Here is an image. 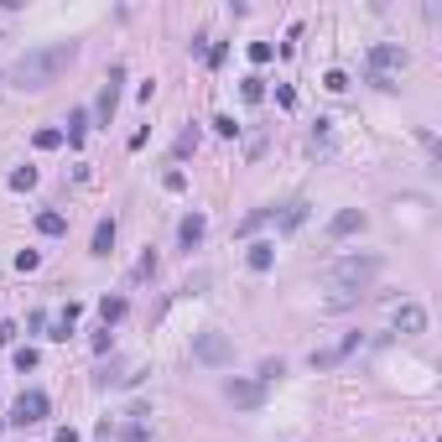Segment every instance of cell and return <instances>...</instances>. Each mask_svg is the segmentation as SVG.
I'll use <instances>...</instances> for the list:
<instances>
[{
    "label": "cell",
    "mask_w": 442,
    "mask_h": 442,
    "mask_svg": "<svg viewBox=\"0 0 442 442\" xmlns=\"http://www.w3.org/2000/svg\"><path fill=\"white\" fill-rule=\"evenodd\" d=\"M78 58V42H47V47H32V52H21L11 68V78L21 83V89H52V83L68 73V63Z\"/></svg>",
    "instance_id": "obj_1"
},
{
    "label": "cell",
    "mask_w": 442,
    "mask_h": 442,
    "mask_svg": "<svg viewBox=\"0 0 442 442\" xmlns=\"http://www.w3.org/2000/svg\"><path fill=\"white\" fill-rule=\"evenodd\" d=\"M375 271H380V255H344V260H333V266H328V281L338 286L333 307H349L354 297L375 281Z\"/></svg>",
    "instance_id": "obj_2"
},
{
    "label": "cell",
    "mask_w": 442,
    "mask_h": 442,
    "mask_svg": "<svg viewBox=\"0 0 442 442\" xmlns=\"http://www.w3.org/2000/svg\"><path fill=\"white\" fill-rule=\"evenodd\" d=\"M406 47H396V42H375L370 47V83L375 89H396V73L406 68Z\"/></svg>",
    "instance_id": "obj_3"
},
{
    "label": "cell",
    "mask_w": 442,
    "mask_h": 442,
    "mask_svg": "<svg viewBox=\"0 0 442 442\" xmlns=\"http://www.w3.org/2000/svg\"><path fill=\"white\" fill-rule=\"evenodd\" d=\"M47 411H52V401H47V390H21L16 396V406H11V421L16 427H36V421H47Z\"/></svg>",
    "instance_id": "obj_4"
},
{
    "label": "cell",
    "mask_w": 442,
    "mask_h": 442,
    "mask_svg": "<svg viewBox=\"0 0 442 442\" xmlns=\"http://www.w3.org/2000/svg\"><path fill=\"white\" fill-rule=\"evenodd\" d=\"M193 359L209 364V370H219V364L234 359V344L224 333H198V338H193Z\"/></svg>",
    "instance_id": "obj_5"
},
{
    "label": "cell",
    "mask_w": 442,
    "mask_h": 442,
    "mask_svg": "<svg viewBox=\"0 0 442 442\" xmlns=\"http://www.w3.org/2000/svg\"><path fill=\"white\" fill-rule=\"evenodd\" d=\"M359 344H364V333H349L344 344H333V349H313V370H338V364L359 349Z\"/></svg>",
    "instance_id": "obj_6"
},
{
    "label": "cell",
    "mask_w": 442,
    "mask_h": 442,
    "mask_svg": "<svg viewBox=\"0 0 442 442\" xmlns=\"http://www.w3.org/2000/svg\"><path fill=\"white\" fill-rule=\"evenodd\" d=\"M224 396H229L240 411H255L260 401H266V385H260V380H229V385H224Z\"/></svg>",
    "instance_id": "obj_7"
},
{
    "label": "cell",
    "mask_w": 442,
    "mask_h": 442,
    "mask_svg": "<svg viewBox=\"0 0 442 442\" xmlns=\"http://www.w3.org/2000/svg\"><path fill=\"white\" fill-rule=\"evenodd\" d=\"M120 83H125V63H115L109 68V78H105V89H99V120H115V105H120Z\"/></svg>",
    "instance_id": "obj_8"
},
{
    "label": "cell",
    "mask_w": 442,
    "mask_h": 442,
    "mask_svg": "<svg viewBox=\"0 0 442 442\" xmlns=\"http://www.w3.org/2000/svg\"><path fill=\"white\" fill-rule=\"evenodd\" d=\"M390 328H396V333H427V307L421 302H401L396 313H390Z\"/></svg>",
    "instance_id": "obj_9"
},
{
    "label": "cell",
    "mask_w": 442,
    "mask_h": 442,
    "mask_svg": "<svg viewBox=\"0 0 442 442\" xmlns=\"http://www.w3.org/2000/svg\"><path fill=\"white\" fill-rule=\"evenodd\" d=\"M364 209H344V213H333V219H328V240H349V234H359L364 229Z\"/></svg>",
    "instance_id": "obj_10"
},
{
    "label": "cell",
    "mask_w": 442,
    "mask_h": 442,
    "mask_svg": "<svg viewBox=\"0 0 442 442\" xmlns=\"http://www.w3.org/2000/svg\"><path fill=\"white\" fill-rule=\"evenodd\" d=\"M203 234H209V219H203V213H187V219L177 224V244H182V250H198Z\"/></svg>",
    "instance_id": "obj_11"
},
{
    "label": "cell",
    "mask_w": 442,
    "mask_h": 442,
    "mask_svg": "<svg viewBox=\"0 0 442 442\" xmlns=\"http://www.w3.org/2000/svg\"><path fill=\"white\" fill-rule=\"evenodd\" d=\"M109 250H115V219H99V224H94V240H89V255L105 260Z\"/></svg>",
    "instance_id": "obj_12"
},
{
    "label": "cell",
    "mask_w": 442,
    "mask_h": 442,
    "mask_svg": "<svg viewBox=\"0 0 442 442\" xmlns=\"http://www.w3.org/2000/svg\"><path fill=\"white\" fill-rule=\"evenodd\" d=\"M36 234H47V240H58V234H68V219H63L58 209H47V213H36Z\"/></svg>",
    "instance_id": "obj_13"
},
{
    "label": "cell",
    "mask_w": 442,
    "mask_h": 442,
    "mask_svg": "<svg viewBox=\"0 0 442 442\" xmlns=\"http://www.w3.org/2000/svg\"><path fill=\"white\" fill-rule=\"evenodd\" d=\"M244 260H250V271H271V260H276V244H266V240L250 244V255H244Z\"/></svg>",
    "instance_id": "obj_14"
},
{
    "label": "cell",
    "mask_w": 442,
    "mask_h": 442,
    "mask_svg": "<svg viewBox=\"0 0 442 442\" xmlns=\"http://www.w3.org/2000/svg\"><path fill=\"white\" fill-rule=\"evenodd\" d=\"M125 297H105V302H99V317H105V328H115L120 323V317H125Z\"/></svg>",
    "instance_id": "obj_15"
},
{
    "label": "cell",
    "mask_w": 442,
    "mask_h": 442,
    "mask_svg": "<svg viewBox=\"0 0 442 442\" xmlns=\"http://www.w3.org/2000/svg\"><path fill=\"white\" fill-rule=\"evenodd\" d=\"M240 99H244V105H260V99H266V78H255V73H250V78L240 83Z\"/></svg>",
    "instance_id": "obj_16"
},
{
    "label": "cell",
    "mask_w": 442,
    "mask_h": 442,
    "mask_svg": "<svg viewBox=\"0 0 442 442\" xmlns=\"http://www.w3.org/2000/svg\"><path fill=\"white\" fill-rule=\"evenodd\" d=\"M32 146H36V151H58V146H63V130H52V125H47V130H36V136H32Z\"/></svg>",
    "instance_id": "obj_17"
},
{
    "label": "cell",
    "mask_w": 442,
    "mask_h": 442,
    "mask_svg": "<svg viewBox=\"0 0 442 442\" xmlns=\"http://www.w3.org/2000/svg\"><path fill=\"white\" fill-rule=\"evenodd\" d=\"M83 130H89V109H73V115H68V140H73V146L83 140Z\"/></svg>",
    "instance_id": "obj_18"
},
{
    "label": "cell",
    "mask_w": 442,
    "mask_h": 442,
    "mask_svg": "<svg viewBox=\"0 0 442 442\" xmlns=\"http://www.w3.org/2000/svg\"><path fill=\"white\" fill-rule=\"evenodd\" d=\"M11 187H16V193H32V187H36V167H16V172H11Z\"/></svg>",
    "instance_id": "obj_19"
},
{
    "label": "cell",
    "mask_w": 442,
    "mask_h": 442,
    "mask_svg": "<svg viewBox=\"0 0 442 442\" xmlns=\"http://www.w3.org/2000/svg\"><path fill=\"white\" fill-rule=\"evenodd\" d=\"M271 219H276V209H255L250 219H240V234H255L260 224H271Z\"/></svg>",
    "instance_id": "obj_20"
},
{
    "label": "cell",
    "mask_w": 442,
    "mask_h": 442,
    "mask_svg": "<svg viewBox=\"0 0 442 442\" xmlns=\"http://www.w3.org/2000/svg\"><path fill=\"white\" fill-rule=\"evenodd\" d=\"M302 219H307V203L297 198V203H286V213H281V229H297Z\"/></svg>",
    "instance_id": "obj_21"
},
{
    "label": "cell",
    "mask_w": 442,
    "mask_h": 442,
    "mask_svg": "<svg viewBox=\"0 0 442 442\" xmlns=\"http://www.w3.org/2000/svg\"><path fill=\"white\" fill-rule=\"evenodd\" d=\"M323 89L344 94V89H349V73H344V68H328V73H323Z\"/></svg>",
    "instance_id": "obj_22"
},
{
    "label": "cell",
    "mask_w": 442,
    "mask_h": 442,
    "mask_svg": "<svg viewBox=\"0 0 442 442\" xmlns=\"http://www.w3.org/2000/svg\"><path fill=\"white\" fill-rule=\"evenodd\" d=\"M271 58H276V47H271V42H250V63H271Z\"/></svg>",
    "instance_id": "obj_23"
},
{
    "label": "cell",
    "mask_w": 442,
    "mask_h": 442,
    "mask_svg": "<svg viewBox=\"0 0 442 442\" xmlns=\"http://www.w3.org/2000/svg\"><path fill=\"white\" fill-rule=\"evenodd\" d=\"M146 437H151V432H146V421H130V427L120 432V442H146Z\"/></svg>",
    "instance_id": "obj_24"
},
{
    "label": "cell",
    "mask_w": 442,
    "mask_h": 442,
    "mask_svg": "<svg viewBox=\"0 0 442 442\" xmlns=\"http://www.w3.org/2000/svg\"><path fill=\"white\" fill-rule=\"evenodd\" d=\"M42 266V250H21V255H16V271H36Z\"/></svg>",
    "instance_id": "obj_25"
},
{
    "label": "cell",
    "mask_w": 442,
    "mask_h": 442,
    "mask_svg": "<svg viewBox=\"0 0 442 442\" xmlns=\"http://www.w3.org/2000/svg\"><path fill=\"white\" fill-rule=\"evenodd\" d=\"M16 370H36V349H32V344H26V349H16Z\"/></svg>",
    "instance_id": "obj_26"
},
{
    "label": "cell",
    "mask_w": 442,
    "mask_h": 442,
    "mask_svg": "<svg viewBox=\"0 0 442 442\" xmlns=\"http://www.w3.org/2000/svg\"><path fill=\"white\" fill-rule=\"evenodd\" d=\"M266 151V130H250V140H244V156H260Z\"/></svg>",
    "instance_id": "obj_27"
},
{
    "label": "cell",
    "mask_w": 442,
    "mask_h": 442,
    "mask_svg": "<svg viewBox=\"0 0 442 442\" xmlns=\"http://www.w3.org/2000/svg\"><path fill=\"white\" fill-rule=\"evenodd\" d=\"M130 276H136V281H140V276H156V255H140V260H136V271H130Z\"/></svg>",
    "instance_id": "obj_28"
},
{
    "label": "cell",
    "mask_w": 442,
    "mask_h": 442,
    "mask_svg": "<svg viewBox=\"0 0 442 442\" xmlns=\"http://www.w3.org/2000/svg\"><path fill=\"white\" fill-rule=\"evenodd\" d=\"M213 130H219V136H240V125H234V115H213Z\"/></svg>",
    "instance_id": "obj_29"
},
{
    "label": "cell",
    "mask_w": 442,
    "mask_h": 442,
    "mask_svg": "<svg viewBox=\"0 0 442 442\" xmlns=\"http://www.w3.org/2000/svg\"><path fill=\"white\" fill-rule=\"evenodd\" d=\"M193 146H198V130H182V136H177V156H187Z\"/></svg>",
    "instance_id": "obj_30"
},
{
    "label": "cell",
    "mask_w": 442,
    "mask_h": 442,
    "mask_svg": "<svg viewBox=\"0 0 442 442\" xmlns=\"http://www.w3.org/2000/svg\"><path fill=\"white\" fill-rule=\"evenodd\" d=\"M276 105H281V109L297 105V89H291V83H281V89H276Z\"/></svg>",
    "instance_id": "obj_31"
},
{
    "label": "cell",
    "mask_w": 442,
    "mask_h": 442,
    "mask_svg": "<svg viewBox=\"0 0 442 442\" xmlns=\"http://www.w3.org/2000/svg\"><path fill=\"white\" fill-rule=\"evenodd\" d=\"M224 52H229V47H224V42H213L209 52H203V58H209V68H219V63H224Z\"/></svg>",
    "instance_id": "obj_32"
},
{
    "label": "cell",
    "mask_w": 442,
    "mask_h": 442,
    "mask_svg": "<svg viewBox=\"0 0 442 442\" xmlns=\"http://www.w3.org/2000/svg\"><path fill=\"white\" fill-rule=\"evenodd\" d=\"M162 182H167V193H182V187H187V177H182V172H167Z\"/></svg>",
    "instance_id": "obj_33"
},
{
    "label": "cell",
    "mask_w": 442,
    "mask_h": 442,
    "mask_svg": "<svg viewBox=\"0 0 442 442\" xmlns=\"http://www.w3.org/2000/svg\"><path fill=\"white\" fill-rule=\"evenodd\" d=\"M276 375H281V359H266V364H260V385L276 380Z\"/></svg>",
    "instance_id": "obj_34"
},
{
    "label": "cell",
    "mask_w": 442,
    "mask_h": 442,
    "mask_svg": "<svg viewBox=\"0 0 442 442\" xmlns=\"http://www.w3.org/2000/svg\"><path fill=\"white\" fill-rule=\"evenodd\" d=\"M52 442H83V437H78L73 427H58V437H52Z\"/></svg>",
    "instance_id": "obj_35"
},
{
    "label": "cell",
    "mask_w": 442,
    "mask_h": 442,
    "mask_svg": "<svg viewBox=\"0 0 442 442\" xmlns=\"http://www.w3.org/2000/svg\"><path fill=\"white\" fill-rule=\"evenodd\" d=\"M16 338V323H0V344H11Z\"/></svg>",
    "instance_id": "obj_36"
}]
</instances>
